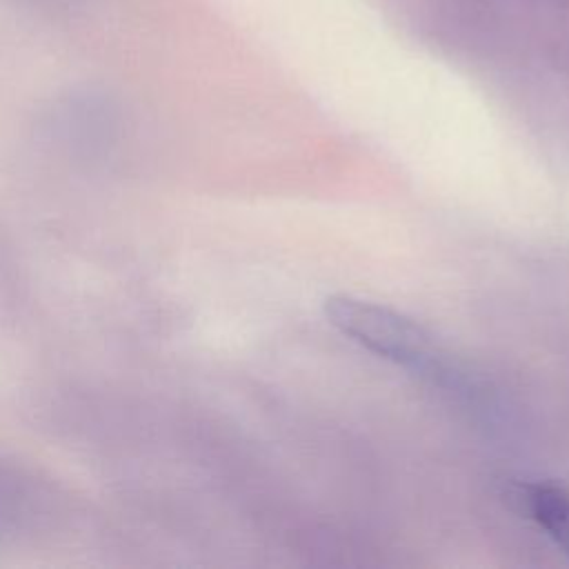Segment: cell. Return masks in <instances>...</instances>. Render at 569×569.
<instances>
[{"instance_id": "cell-1", "label": "cell", "mask_w": 569, "mask_h": 569, "mask_svg": "<svg viewBox=\"0 0 569 569\" xmlns=\"http://www.w3.org/2000/svg\"><path fill=\"white\" fill-rule=\"evenodd\" d=\"M325 316L340 333L380 358L411 369H425L431 360L425 329L389 307L351 296H331L325 300Z\"/></svg>"}, {"instance_id": "cell-2", "label": "cell", "mask_w": 569, "mask_h": 569, "mask_svg": "<svg viewBox=\"0 0 569 569\" xmlns=\"http://www.w3.org/2000/svg\"><path fill=\"white\" fill-rule=\"evenodd\" d=\"M51 493L27 471L0 460V542L40 525L47 516Z\"/></svg>"}, {"instance_id": "cell-3", "label": "cell", "mask_w": 569, "mask_h": 569, "mask_svg": "<svg viewBox=\"0 0 569 569\" xmlns=\"http://www.w3.org/2000/svg\"><path fill=\"white\" fill-rule=\"evenodd\" d=\"M525 511L569 556V491L551 482L525 485L518 493Z\"/></svg>"}, {"instance_id": "cell-4", "label": "cell", "mask_w": 569, "mask_h": 569, "mask_svg": "<svg viewBox=\"0 0 569 569\" xmlns=\"http://www.w3.org/2000/svg\"><path fill=\"white\" fill-rule=\"evenodd\" d=\"M33 4H42V7H67L71 4V0H29Z\"/></svg>"}]
</instances>
